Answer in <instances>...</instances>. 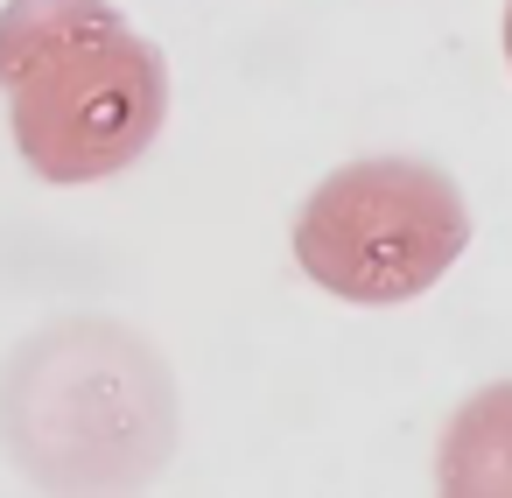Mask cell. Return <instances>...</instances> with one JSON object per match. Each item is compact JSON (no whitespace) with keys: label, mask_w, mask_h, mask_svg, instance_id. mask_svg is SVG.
<instances>
[{"label":"cell","mask_w":512,"mask_h":498,"mask_svg":"<svg viewBox=\"0 0 512 498\" xmlns=\"http://www.w3.org/2000/svg\"><path fill=\"white\" fill-rule=\"evenodd\" d=\"M0 92L15 148L50 183L127 169L169 106V71L106 0H8L0 8Z\"/></svg>","instance_id":"obj_1"},{"label":"cell","mask_w":512,"mask_h":498,"mask_svg":"<svg viewBox=\"0 0 512 498\" xmlns=\"http://www.w3.org/2000/svg\"><path fill=\"white\" fill-rule=\"evenodd\" d=\"M470 239L463 190L428 162H351L309 190L295 260L344 302H407L449 274Z\"/></svg>","instance_id":"obj_2"},{"label":"cell","mask_w":512,"mask_h":498,"mask_svg":"<svg viewBox=\"0 0 512 498\" xmlns=\"http://www.w3.org/2000/svg\"><path fill=\"white\" fill-rule=\"evenodd\" d=\"M505 57H512V0H505Z\"/></svg>","instance_id":"obj_3"}]
</instances>
